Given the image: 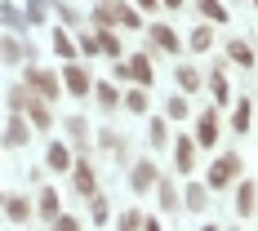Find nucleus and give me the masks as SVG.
<instances>
[{"instance_id":"1","label":"nucleus","mask_w":258,"mask_h":231,"mask_svg":"<svg viewBox=\"0 0 258 231\" xmlns=\"http://www.w3.org/2000/svg\"><path fill=\"white\" fill-rule=\"evenodd\" d=\"M236 169H240V160H236V156H218V160H214V169H209V178H205V187L223 191V187L236 178Z\"/></svg>"},{"instance_id":"2","label":"nucleus","mask_w":258,"mask_h":231,"mask_svg":"<svg viewBox=\"0 0 258 231\" xmlns=\"http://www.w3.org/2000/svg\"><path fill=\"white\" fill-rule=\"evenodd\" d=\"M27 80H31V89H40V98H45V103H53V98H58V80H53L49 71L31 67V71H27Z\"/></svg>"},{"instance_id":"3","label":"nucleus","mask_w":258,"mask_h":231,"mask_svg":"<svg viewBox=\"0 0 258 231\" xmlns=\"http://www.w3.org/2000/svg\"><path fill=\"white\" fill-rule=\"evenodd\" d=\"M125 71H129L134 80H138L143 89H147V85H152V76H156V71H152V58H147V53H134V58H129V67H125Z\"/></svg>"},{"instance_id":"4","label":"nucleus","mask_w":258,"mask_h":231,"mask_svg":"<svg viewBox=\"0 0 258 231\" xmlns=\"http://www.w3.org/2000/svg\"><path fill=\"white\" fill-rule=\"evenodd\" d=\"M27 138H31V125H27L23 116H14V120L5 125V147H23Z\"/></svg>"},{"instance_id":"5","label":"nucleus","mask_w":258,"mask_h":231,"mask_svg":"<svg viewBox=\"0 0 258 231\" xmlns=\"http://www.w3.org/2000/svg\"><path fill=\"white\" fill-rule=\"evenodd\" d=\"M214 138H218V116L205 111V116L196 120V142H201V147H214Z\"/></svg>"},{"instance_id":"6","label":"nucleus","mask_w":258,"mask_h":231,"mask_svg":"<svg viewBox=\"0 0 258 231\" xmlns=\"http://www.w3.org/2000/svg\"><path fill=\"white\" fill-rule=\"evenodd\" d=\"M258 209V191H254V182H240V191H236V213L240 218H249Z\"/></svg>"},{"instance_id":"7","label":"nucleus","mask_w":258,"mask_h":231,"mask_svg":"<svg viewBox=\"0 0 258 231\" xmlns=\"http://www.w3.org/2000/svg\"><path fill=\"white\" fill-rule=\"evenodd\" d=\"M129 182H134V191H147V187H156V165H152V160L134 165V174H129Z\"/></svg>"},{"instance_id":"8","label":"nucleus","mask_w":258,"mask_h":231,"mask_svg":"<svg viewBox=\"0 0 258 231\" xmlns=\"http://www.w3.org/2000/svg\"><path fill=\"white\" fill-rule=\"evenodd\" d=\"M191 160H196V142H191V138H178V147H174V165H178V174H191Z\"/></svg>"},{"instance_id":"9","label":"nucleus","mask_w":258,"mask_h":231,"mask_svg":"<svg viewBox=\"0 0 258 231\" xmlns=\"http://www.w3.org/2000/svg\"><path fill=\"white\" fill-rule=\"evenodd\" d=\"M49 169H58V174H72V151H67L62 142H53V147H49Z\"/></svg>"},{"instance_id":"10","label":"nucleus","mask_w":258,"mask_h":231,"mask_svg":"<svg viewBox=\"0 0 258 231\" xmlns=\"http://www.w3.org/2000/svg\"><path fill=\"white\" fill-rule=\"evenodd\" d=\"M5 213H9L14 222H27V218H31V205H27L23 196H9V200H5Z\"/></svg>"},{"instance_id":"11","label":"nucleus","mask_w":258,"mask_h":231,"mask_svg":"<svg viewBox=\"0 0 258 231\" xmlns=\"http://www.w3.org/2000/svg\"><path fill=\"white\" fill-rule=\"evenodd\" d=\"M152 40H156V45H160V49L178 53V36H174V31H169V27H160V23H156V27H152Z\"/></svg>"},{"instance_id":"12","label":"nucleus","mask_w":258,"mask_h":231,"mask_svg":"<svg viewBox=\"0 0 258 231\" xmlns=\"http://www.w3.org/2000/svg\"><path fill=\"white\" fill-rule=\"evenodd\" d=\"M27 116H31V125H36V129H49V107H45V98H40V103L31 98V103H27Z\"/></svg>"},{"instance_id":"13","label":"nucleus","mask_w":258,"mask_h":231,"mask_svg":"<svg viewBox=\"0 0 258 231\" xmlns=\"http://www.w3.org/2000/svg\"><path fill=\"white\" fill-rule=\"evenodd\" d=\"M67 89H72V94H89V76H85V71H80V67H67Z\"/></svg>"},{"instance_id":"14","label":"nucleus","mask_w":258,"mask_h":231,"mask_svg":"<svg viewBox=\"0 0 258 231\" xmlns=\"http://www.w3.org/2000/svg\"><path fill=\"white\" fill-rule=\"evenodd\" d=\"M249 120H254V107H249V98H245V103L236 107V116H232V129H236V133H245Z\"/></svg>"},{"instance_id":"15","label":"nucleus","mask_w":258,"mask_h":231,"mask_svg":"<svg viewBox=\"0 0 258 231\" xmlns=\"http://www.w3.org/2000/svg\"><path fill=\"white\" fill-rule=\"evenodd\" d=\"M227 53H232L240 67H254V49H249L245 40H232V45H227Z\"/></svg>"},{"instance_id":"16","label":"nucleus","mask_w":258,"mask_h":231,"mask_svg":"<svg viewBox=\"0 0 258 231\" xmlns=\"http://www.w3.org/2000/svg\"><path fill=\"white\" fill-rule=\"evenodd\" d=\"M120 98H125V107L134 111V116H143V111H147V94H143V89H129V94H120Z\"/></svg>"},{"instance_id":"17","label":"nucleus","mask_w":258,"mask_h":231,"mask_svg":"<svg viewBox=\"0 0 258 231\" xmlns=\"http://www.w3.org/2000/svg\"><path fill=\"white\" fill-rule=\"evenodd\" d=\"M205 205H209V187H187V209H196V213H201Z\"/></svg>"},{"instance_id":"18","label":"nucleus","mask_w":258,"mask_h":231,"mask_svg":"<svg viewBox=\"0 0 258 231\" xmlns=\"http://www.w3.org/2000/svg\"><path fill=\"white\" fill-rule=\"evenodd\" d=\"M76 191L94 196V169H89V165H76Z\"/></svg>"},{"instance_id":"19","label":"nucleus","mask_w":258,"mask_h":231,"mask_svg":"<svg viewBox=\"0 0 258 231\" xmlns=\"http://www.w3.org/2000/svg\"><path fill=\"white\" fill-rule=\"evenodd\" d=\"M40 218H58V191H40Z\"/></svg>"},{"instance_id":"20","label":"nucleus","mask_w":258,"mask_h":231,"mask_svg":"<svg viewBox=\"0 0 258 231\" xmlns=\"http://www.w3.org/2000/svg\"><path fill=\"white\" fill-rule=\"evenodd\" d=\"M53 49L62 53V58H72V62H76V45H72V36H67V31H53Z\"/></svg>"},{"instance_id":"21","label":"nucleus","mask_w":258,"mask_h":231,"mask_svg":"<svg viewBox=\"0 0 258 231\" xmlns=\"http://www.w3.org/2000/svg\"><path fill=\"white\" fill-rule=\"evenodd\" d=\"M178 85L187 89V94H196V89H201V76H196V67H178Z\"/></svg>"},{"instance_id":"22","label":"nucleus","mask_w":258,"mask_h":231,"mask_svg":"<svg viewBox=\"0 0 258 231\" xmlns=\"http://www.w3.org/2000/svg\"><path fill=\"white\" fill-rule=\"evenodd\" d=\"M201 14H205V18H214V23H227V9H223L218 0H201Z\"/></svg>"},{"instance_id":"23","label":"nucleus","mask_w":258,"mask_h":231,"mask_svg":"<svg viewBox=\"0 0 258 231\" xmlns=\"http://www.w3.org/2000/svg\"><path fill=\"white\" fill-rule=\"evenodd\" d=\"M94 94H98V103H103L107 111H111V107H120V94H116V89H111V85H98V89H94Z\"/></svg>"},{"instance_id":"24","label":"nucleus","mask_w":258,"mask_h":231,"mask_svg":"<svg viewBox=\"0 0 258 231\" xmlns=\"http://www.w3.org/2000/svg\"><path fill=\"white\" fill-rule=\"evenodd\" d=\"M160 205L169 209V213L178 209V191H174V182H160Z\"/></svg>"},{"instance_id":"25","label":"nucleus","mask_w":258,"mask_h":231,"mask_svg":"<svg viewBox=\"0 0 258 231\" xmlns=\"http://www.w3.org/2000/svg\"><path fill=\"white\" fill-rule=\"evenodd\" d=\"M209 45H214V31L209 27H196L191 31V49H209Z\"/></svg>"},{"instance_id":"26","label":"nucleus","mask_w":258,"mask_h":231,"mask_svg":"<svg viewBox=\"0 0 258 231\" xmlns=\"http://www.w3.org/2000/svg\"><path fill=\"white\" fill-rule=\"evenodd\" d=\"M209 89H214V103H227V80L218 76V71L209 76Z\"/></svg>"},{"instance_id":"27","label":"nucleus","mask_w":258,"mask_h":231,"mask_svg":"<svg viewBox=\"0 0 258 231\" xmlns=\"http://www.w3.org/2000/svg\"><path fill=\"white\" fill-rule=\"evenodd\" d=\"M111 14H116V23H125V27H138V14H134L129 5H116Z\"/></svg>"},{"instance_id":"28","label":"nucleus","mask_w":258,"mask_h":231,"mask_svg":"<svg viewBox=\"0 0 258 231\" xmlns=\"http://www.w3.org/2000/svg\"><path fill=\"white\" fill-rule=\"evenodd\" d=\"M27 89H9V111H27Z\"/></svg>"},{"instance_id":"29","label":"nucleus","mask_w":258,"mask_h":231,"mask_svg":"<svg viewBox=\"0 0 258 231\" xmlns=\"http://www.w3.org/2000/svg\"><path fill=\"white\" fill-rule=\"evenodd\" d=\"M0 58L18 62V58H23V49H18V40H0Z\"/></svg>"},{"instance_id":"30","label":"nucleus","mask_w":258,"mask_h":231,"mask_svg":"<svg viewBox=\"0 0 258 231\" xmlns=\"http://www.w3.org/2000/svg\"><path fill=\"white\" fill-rule=\"evenodd\" d=\"M98 49H107V53H120V40H116L111 31H98Z\"/></svg>"},{"instance_id":"31","label":"nucleus","mask_w":258,"mask_h":231,"mask_svg":"<svg viewBox=\"0 0 258 231\" xmlns=\"http://www.w3.org/2000/svg\"><path fill=\"white\" fill-rule=\"evenodd\" d=\"M147 138H152L156 147H165V138H169V129H165V120H152V133H147Z\"/></svg>"},{"instance_id":"32","label":"nucleus","mask_w":258,"mask_h":231,"mask_svg":"<svg viewBox=\"0 0 258 231\" xmlns=\"http://www.w3.org/2000/svg\"><path fill=\"white\" fill-rule=\"evenodd\" d=\"M120 231H143V213H125L120 218Z\"/></svg>"},{"instance_id":"33","label":"nucleus","mask_w":258,"mask_h":231,"mask_svg":"<svg viewBox=\"0 0 258 231\" xmlns=\"http://www.w3.org/2000/svg\"><path fill=\"white\" fill-rule=\"evenodd\" d=\"M0 18H5L9 27H23V18H18V9H14V5H0Z\"/></svg>"},{"instance_id":"34","label":"nucleus","mask_w":258,"mask_h":231,"mask_svg":"<svg viewBox=\"0 0 258 231\" xmlns=\"http://www.w3.org/2000/svg\"><path fill=\"white\" fill-rule=\"evenodd\" d=\"M169 116L182 120V116H187V98H169Z\"/></svg>"},{"instance_id":"35","label":"nucleus","mask_w":258,"mask_h":231,"mask_svg":"<svg viewBox=\"0 0 258 231\" xmlns=\"http://www.w3.org/2000/svg\"><path fill=\"white\" fill-rule=\"evenodd\" d=\"M53 231H80L76 218H53Z\"/></svg>"},{"instance_id":"36","label":"nucleus","mask_w":258,"mask_h":231,"mask_svg":"<svg viewBox=\"0 0 258 231\" xmlns=\"http://www.w3.org/2000/svg\"><path fill=\"white\" fill-rule=\"evenodd\" d=\"M94 222H107V200H103V196L94 200Z\"/></svg>"},{"instance_id":"37","label":"nucleus","mask_w":258,"mask_h":231,"mask_svg":"<svg viewBox=\"0 0 258 231\" xmlns=\"http://www.w3.org/2000/svg\"><path fill=\"white\" fill-rule=\"evenodd\" d=\"M143 231H160V222L156 218H143Z\"/></svg>"},{"instance_id":"38","label":"nucleus","mask_w":258,"mask_h":231,"mask_svg":"<svg viewBox=\"0 0 258 231\" xmlns=\"http://www.w3.org/2000/svg\"><path fill=\"white\" fill-rule=\"evenodd\" d=\"M156 5H160V0H138V9H156Z\"/></svg>"},{"instance_id":"39","label":"nucleus","mask_w":258,"mask_h":231,"mask_svg":"<svg viewBox=\"0 0 258 231\" xmlns=\"http://www.w3.org/2000/svg\"><path fill=\"white\" fill-rule=\"evenodd\" d=\"M160 5H169V9H178V5H182V0H160Z\"/></svg>"},{"instance_id":"40","label":"nucleus","mask_w":258,"mask_h":231,"mask_svg":"<svg viewBox=\"0 0 258 231\" xmlns=\"http://www.w3.org/2000/svg\"><path fill=\"white\" fill-rule=\"evenodd\" d=\"M201 231H218V227H201Z\"/></svg>"},{"instance_id":"41","label":"nucleus","mask_w":258,"mask_h":231,"mask_svg":"<svg viewBox=\"0 0 258 231\" xmlns=\"http://www.w3.org/2000/svg\"><path fill=\"white\" fill-rule=\"evenodd\" d=\"M0 205H5V200H0Z\"/></svg>"},{"instance_id":"42","label":"nucleus","mask_w":258,"mask_h":231,"mask_svg":"<svg viewBox=\"0 0 258 231\" xmlns=\"http://www.w3.org/2000/svg\"><path fill=\"white\" fill-rule=\"evenodd\" d=\"M254 5H258V0H254Z\"/></svg>"}]
</instances>
